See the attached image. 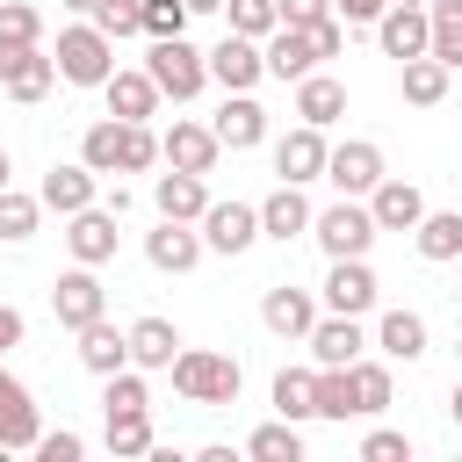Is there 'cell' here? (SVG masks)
<instances>
[{"label": "cell", "instance_id": "cell-15", "mask_svg": "<svg viewBox=\"0 0 462 462\" xmlns=\"http://www.w3.org/2000/svg\"><path fill=\"white\" fill-rule=\"evenodd\" d=\"M325 310H318V296L310 289H296V282H274L267 296H260V325L274 332V339H310V325H318Z\"/></svg>", "mask_w": 462, "mask_h": 462}, {"label": "cell", "instance_id": "cell-49", "mask_svg": "<svg viewBox=\"0 0 462 462\" xmlns=\"http://www.w3.org/2000/svg\"><path fill=\"white\" fill-rule=\"evenodd\" d=\"M22 332H29V325H22V310H14V303H0V354H14V346H22Z\"/></svg>", "mask_w": 462, "mask_h": 462}, {"label": "cell", "instance_id": "cell-54", "mask_svg": "<svg viewBox=\"0 0 462 462\" xmlns=\"http://www.w3.org/2000/svg\"><path fill=\"white\" fill-rule=\"evenodd\" d=\"M455 354H462V339H455Z\"/></svg>", "mask_w": 462, "mask_h": 462}, {"label": "cell", "instance_id": "cell-19", "mask_svg": "<svg viewBox=\"0 0 462 462\" xmlns=\"http://www.w3.org/2000/svg\"><path fill=\"white\" fill-rule=\"evenodd\" d=\"M43 209H58V217H72V209H87V202H101V173L87 166V159H58L51 173H43Z\"/></svg>", "mask_w": 462, "mask_h": 462}, {"label": "cell", "instance_id": "cell-25", "mask_svg": "<svg viewBox=\"0 0 462 462\" xmlns=\"http://www.w3.org/2000/svg\"><path fill=\"white\" fill-rule=\"evenodd\" d=\"M339 116H346V79H332V72H303V79H296V123L332 130Z\"/></svg>", "mask_w": 462, "mask_h": 462}, {"label": "cell", "instance_id": "cell-46", "mask_svg": "<svg viewBox=\"0 0 462 462\" xmlns=\"http://www.w3.org/2000/svg\"><path fill=\"white\" fill-rule=\"evenodd\" d=\"M36 455H43V462H79V455H87V440L58 426V433H43V440H36Z\"/></svg>", "mask_w": 462, "mask_h": 462}, {"label": "cell", "instance_id": "cell-38", "mask_svg": "<svg viewBox=\"0 0 462 462\" xmlns=\"http://www.w3.org/2000/svg\"><path fill=\"white\" fill-rule=\"evenodd\" d=\"M36 224H43V195L0 188V238H7V245H22V238H36Z\"/></svg>", "mask_w": 462, "mask_h": 462}, {"label": "cell", "instance_id": "cell-39", "mask_svg": "<svg viewBox=\"0 0 462 462\" xmlns=\"http://www.w3.org/2000/svg\"><path fill=\"white\" fill-rule=\"evenodd\" d=\"M426 14H433V58L462 72V0H426Z\"/></svg>", "mask_w": 462, "mask_h": 462}, {"label": "cell", "instance_id": "cell-24", "mask_svg": "<svg viewBox=\"0 0 462 462\" xmlns=\"http://www.w3.org/2000/svg\"><path fill=\"white\" fill-rule=\"evenodd\" d=\"M310 217H318V209H310V195H303L296 180H282V188L260 202V238L289 245V238H303V231H310Z\"/></svg>", "mask_w": 462, "mask_h": 462}, {"label": "cell", "instance_id": "cell-42", "mask_svg": "<svg viewBox=\"0 0 462 462\" xmlns=\"http://www.w3.org/2000/svg\"><path fill=\"white\" fill-rule=\"evenodd\" d=\"M318 419H354V375L346 368H318Z\"/></svg>", "mask_w": 462, "mask_h": 462}, {"label": "cell", "instance_id": "cell-26", "mask_svg": "<svg viewBox=\"0 0 462 462\" xmlns=\"http://www.w3.org/2000/svg\"><path fill=\"white\" fill-rule=\"evenodd\" d=\"M79 159H87L101 180H116V173H123V159H130V123H123V116H101V123H87V137H79Z\"/></svg>", "mask_w": 462, "mask_h": 462}, {"label": "cell", "instance_id": "cell-17", "mask_svg": "<svg viewBox=\"0 0 462 462\" xmlns=\"http://www.w3.org/2000/svg\"><path fill=\"white\" fill-rule=\"evenodd\" d=\"M260 51H267V79H282V87H296L303 72H318V65H325L318 36H310V29H296V22H282V29H274Z\"/></svg>", "mask_w": 462, "mask_h": 462}, {"label": "cell", "instance_id": "cell-41", "mask_svg": "<svg viewBox=\"0 0 462 462\" xmlns=\"http://www.w3.org/2000/svg\"><path fill=\"white\" fill-rule=\"evenodd\" d=\"M87 22H94L101 36H116V43H123V36H144V0H101Z\"/></svg>", "mask_w": 462, "mask_h": 462}, {"label": "cell", "instance_id": "cell-44", "mask_svg": "<svg viewBox=\"0 0 462 462\" xmlns=\"http://www.w3.org/2000/svg\"><path fill=\"white\" fill-rule=\"evenodd\" d=\"M188 0H144V36L159 43V36H188Z\"/></svg>", "mask_w": 462, "mask_h": 462}, {"label": "cell", "instance_id": "cell-45", "mask_svg": "<svg viewBox=\"0 0 462 462\" xmlns=\"http://www.w3.org/2000/svg\"><path fill=\"white\" fill-rule=\"evenodd\" d=\"M361 462H411V440L390 433V426H375V433L361 440Z\"/></svg>", "mask_w": 462, "mask_h": 462}, {"label": "cell", "instance_id": "cell-20", "mask_svg": "<svg viewBox=\"0 0 462 462\" xmlns=\"http://www.w3.org/2000/svg\"><path fill=\"white\" fill-rule=\"evenodd\" d=\"M202 253H209V245H202V224H173V217H159V231H144V260H152L159 274H188Z\"/></svg>", "mask_w": 462, "mask_h": 462}, {"label": "cell", "instance_id": "cell-48", "mask_svg": "<svg viewBox=\"0 0 462 462\" xmlns=\"http://www.w3.org/2000/svg\"><path fill=\"white\" fill-rule=\"evenodd\" d=\"M383 7H390V0H332V14H339L346 29H368V22L383 14Z\"/></svg>", "mask_w": 462, "mask_h": 462}, {"label": "cell", "instance_id": "cell-2", "mask_svg": "<svg viewBox=\"0 0 462 462\" xmlns=\"http://www.w3.org/2000/svg\"><path fill=\"white\" fill-rule=\"evenodd\" d=\"M166 375L188 404H238V383H245V368L231 354H209V346H180Z\"/></svg>", "mask_w": 462, "mask_h": 462}, {"label": "cell", "instance_id": "cell-9", "mask_svg": "<svg viewBox=\"0 0 462 462\" xmlns=\"http://www.w3.org/2000/svg\"><path fill=\"white\" fill-rule=\"evenodd\" d=\"M375 43H383V58H426L433 51V14L426 7H411V0H390L383 14H375Z\"/></svg>", "mask_w": 462, "mask_h": 462}, {"label": "cell", "instance_id": "cell-5", "mask_svg": "<svg viewBox=\"0 0 462 462\" xmlns=\"http://www.w3.org/2000/svg\"><path fill=\"white\" fill-rule=\"evenodd\" d=\"M51 318L65 325V332H79V325H94V318H108V289H101V267H65L58 282H51Z\"/></svg>", "mask_w": 462, "mask_h": 462}, {"label": "cell", "instance_id": "cell-13", "mask_svg": "<svg viewBox=\"0 0 462 462\" xmlns=\"http://www.w3.org/2000/svg\"><path fill=\"white\" fill-rule=\"evenodd\" d=\"M325 159H332V144H325V130H318V123H296L289 137H274V173H282V180H296V188L325 180Z\"/></svg>", "mask_w": 462, "mask_h": 462}, {"label": "cell", "instance_id": "cell-53", "mask_svg": "<svg viewBox=\"0 0 462 462\" xmlns=\"http://www.w3.org/2000/svg\"><path fill=\"white\" fill-rule=\"evenodd\" d=\"M188 7H195V14H224V0H188Z\"/></svg>", "mask_w": 462, "mask_h": 462}, {"label": "cell", "instance_id": "cell-33", "mask_svg": "<svg viewBox=\"0 0 462 462\" xmlns=\"http://www.w3.org/2000/svg\"><path fill=\"white\" fill-rule=\"evenodd\" d=\"M346 375H354V419H383L390 411V361H368L361 354Z\"/></svg>", "mask_w": 462, "mask_h": 462}, {"label": "cell", "instance_id": "cell-36", "mask_svg": "<svg viewBox=\"0 0 462 462\" xmlns=\"http://www.w3.org/2000/svg\"><path fill=\"white\" fill-rule=\"evenodd\" d=\"M245 455H253V462H303V433H296V419H267V426H253Z\"/></svg>", "mask_w": 462, "mask_h": 462}, {"label": "cell", "instance_id": "cell-52", "mask_svg": "<svg viewBox=\"0 0 462 462\" xmlns=\"http://www.w3.org/2000/svg\"><path fill=\"white\" fill-rule=\"evenodd\" d=\"M58 7H72V14H94V7H101V0H58Z\"/></svg>", "mask_w": 462, "mask_h": 462}, {"label": "cell", "instance_id": "cell-34", "mask_svg": "<svg viewBox=\"0 0 462 462\" xmlns=\"http://www.w3.org/2000/svg\"><path fill=\"white\" fill-rule=\"evenodd\" d=\"M274 411L296 419V426L318 419V368H282V375H274Z\"/></svg>", "mask_w": 462, "mask_h": 462}, {"label": "cell", "instance_id": "cell-4", "mask_svg": "<svg viewBox=\"0 0 462 462\" xmlns=\"http://www.w3.org/2000/svg\"><path fill=\"white\" fill-rule=\"evenodd\" d=\"M144 72L159 79L166 101H195V94L209 87V51H195L188 36H159V43L144 51Z\"/></svg>", "mask_w": 462, "mask_h": 462}, {"label": "cell", "instance_id": "cell-22", "mask_svg": "<svg viewBox=\"0 0 462 462\" xmlns=\"http://www.w3.org/2000/svg\"><path fill=\"white\" fill-rule=\"evenodd\" d=\"M209 130H217L224 152H253V144H267V108L253 94H224V108H217Z\"/></svg>", "mask_w": 462, "mask_h": 462}, {"label": "cell", "instance_id": "cell-28", "mask_svg": "<svg viewBox=\"0 0 462 462\" xmlns=\"http://www.w3.org/2000/svg\"><path fill=\"white\" fill-rule=\"evenodd\" d=\"M79 368H87V375H116V368H130V325H123V332H116L108 318L79 325Z\"/></svg>", "mask_w": 462, "mask_h": 462}, {"label": "cell", "instance_id": "cell-6", "mask_svg": "<svg viewBox=\"0 0 462 462\" xmlns=\"http://www.w3.org/2000/svg\"><path fill=\"white\" fill-rule=\"evenodd\" d=\"M209 79H217L224 94H253V87L267 79V51H260V36L224 29V43H209Z\"/></svg>", "mask_w": 462, "mask_h": 462}, {"label": "cell", "instance_id": "cell-16", "mask_svg": "<svg viewBox=\"0 0 462 462\" xmlns=\"http://www.w3.org/2000/svg\"><path fill=\"white\" fill-rule=\"evenodd\" d=\"M303 346H310V361H318V368H354V361H361V346H375V339L361 332V318L325 310V318L310 325V339H303Z\"/></svg>", "mask_w": 462, "mask_h": 462}, {"label": "cell", "instance_id": "cell-21", "mask_svg": "<svg viewBox=\"0 0 462 462\" xmlns=\"http://www.w3.org/2000/svg\"><path fill=\"white\" fill-rule=\"evenodd\" d=\"M36 440H43L36 397H29V383H14V375L0 368V448H7V455H22V448H36Z\"/></svg>", "mask_w": 462, "mask_h": 462}, {"label": "cell", "instance_id": "cell-3", "mask_svg": "<svg viewBox=\"0 0 462 462\" xmlns=\"http://www.w3.org/2000/svg\"><path fill=\"white\" fill-rule=\"evenodd\" d=\"M58 79L65 87H108V72H116V36H101L94 22H72V29H58Z\"/></svg>", "mask_w": 462, "mask_h": 462}, {"label": "cell", "instance_id": "cell-1", "mask_svg": "<svg viewBox=\"0 0 462 462\" xmlns=\"http://www.w3.org/2000/svg\"><path fill=\"white\" fill-rule=\"evenodd\" d=\"M310 238L325 245V260H368V245L383 238V224H375L368 195H339V202H325L310 217Z\"/></svg>", "mask_w": 462, "mask_h": 462}, {"label": "cell", "instance_id": "cell-56", "mask_svg": "<svg viewBox=\"0 0 462 462\" xmlns=\"http://www.w3.org/2000/svg\"><path fill=\"white\" fill-rule=\"evenodd\" d=\"M455 296H462V289H455Z\"/></svg>", "mask_w": 462, "mask_h": 462}, {"label": "cell", "instance_id": "cell-18", "mask_svg": "<svg viewBox=\"0 0 462 462\" xmlns=\"http://www.w3.org/2000/svg\"><path fill=\"white\" fill-rule=\"evenodd\" d=\"M101 101H108V116H123V123H152L166 94H159V79H152L144 65H116L108 87H101Z\"/></svg>", "mask_w": 462, "mask_h": 462}, {"label": "cell", "instance_id": "cell-40", "mask_svg": "<svg viewBox=\"0 0 462 462\" xmlns=\"http://www.w3.org/2000/svg\"><path fill=\"white\" fill-rule=\"evenodd\" d=\"M224 22H231L238 36H260V43H267V36L282 29V7H274V0H224Z\"/></svg>", "mask_w": 462, "mask_h": 462}, {"label": "cell", "instance_id": "cell-8", "mask_svg": "<svg viewBox=\"0 0 462 462\" xmlns=\"http://www.w3.org/2000/svg\"><path fill=\"white\" fill-rule=\"evenodd\" d=\"M58 87V58L43 43H0V94L14 101H43Z\"/></svg>", "mask_w": 462, "mask_h": 462}, {"label": "cell", "instance_id": "cell-32", "mask_svg": "<svg viewBox=\"0 0 462 462\" xmlns=\"http://www.w3.org/2000/svg\"><path fill=\"white\" fill-rule=\"evenodd\" d=\"M173 354H180V332H173V318H137L130 325V361L152 375V368H173Z\"/></svg>", "mask_w": 462, "mask_h": 462}, {"label": "cell", "instance_id": "cell-23", "mask_svg": "<svg viewBox=\"0 0 462 462\" xmlns=\"http://www.w3.org/2000/svg\"><path fill=\"white\" fill-rule=\"evenodd\" d=\"M152 202H159V217H173V224H202V209H209V180L166 166V173L152 180Z\"/></svg>", "mask_w": 462, "mask_h": 462}, {"label": "cell", "instance_id": "cell-12", "mask_svg": "<svg viewBox=\"0 0 462 462\" xmlns=\"http://www.w3.org/2000/svg\"><path fill=\"white\" fill-rule=\"evenodd\" d=\"M202 245L224 253V260L253 253L260 245V202H209L202 209Z\"/></svg>", "mask_w": 462, "mask_h": 462}, {"label": "cell", "instance_id": "cell-14", "mask_svg": "<svg viewBox=\"0 0 462 462\" xmlns=\"http://www.w3.org/2000/svg\"><path fill=\"white\" fill-rule=\"evenodd\" d=\"M325 310H346V318H368L375 310V296H383V282H375V267L368 260H332L325 267Z\"/></svg>", "mask_w": 462, "mask_h": 462}, {"label": "cell", "instance_id": "cell-43", "mask_svg": "<svg viewBox=\"0 0 462 462\" xmlns=\"http://www.w3.org/2000/svg\"><path fill=\"white\" fill-rule=\"evenodd\" d=\"M0 43H43V14L29 0H0Z\"/></svg>", "mask_w": 462, "mask_h": 462}, {"label": "cell", "instance_id": "cell-55", "mask_svg": "<svg viewBox=\"0 0 462 462\" xmlns=\"http://www.w3.org/2000/svg\"><path fill=\"white\" fill-rule=\"evenodd\" d=\"M411 7H426V0H411Z\"/></svg>", "mask_w": 462, "mask_h": 462}, {"label": "cell", "instance_id": "cell-7", "mask_svg": "<svg viewBox=\"0 0 462 462\" xmlns=\"http://www.w3.org/2000/svg\"><path fill=\"white\" fill-rule=\"evenodd\" d=\"M116 224H123V217H116L108 202L72 209V217H65V253H72L79 267H108V260H116V238H123Z\"/></svg>", "mask_w": 462, "mask_h": 462}, {"label": "cell", "instance_id": "cell-37", "mask_svg": "<svg viewBox=\"0 0 462 462\" xmlns=\"http://www.w3.org/2000/svg\"><path fill=\"white\" fill-rule=\"evenodd\" d=\"M101 411H152V383H144L137 361L116 368V375H101Z\"/></svg>", "mask_w": 462, "mask_h": 462}, {"label": "cell", "instance_id": "cell-51", "mask_svg": "<svg viewBox=\"0 0 462 462\" xmlns=\"http://www.w3.org/2000/svg\"><path fill=\"white\" fill-rule=\"evenodd\" d=\"M0 188H14V159H7V144H0Z\"/></svg>", "mask_w": 462, "mask_h": 462}, {"label": "cell", "instance_id": "cell-50", "mask_svg": "<svg viewBox=\"0 0 462 462\" xmlns=\"http://www.w3.org/2000/svg\"><path fill=\"white\" fill-rule=\"evenodd\" d=\"M448 419L462 426V375H455V390H448Z\"/></svg>", "mask_w": 462, "mask_h": 462}, {"label": "cell", "instance_id": "cell-10", "mask_svg": "<svg viewBox=\"0 0 462 462\" xmlns=\"http://www.w3.org/2000/svg\"><path fill=\"white\" fill-rule=\"evenodd\" d=\"M159 159H166V166H180V173H217L224 144H217V130H209V123H195V116H173V123L159 130Z\"/></svg>", "mask_w": 462, "mask_h": 462}, {"label": "cell", "instance_id": "cell-29", "mask_svg": "<svg viewBox=\"0 0 462 462\" xmlns=\"http://www.w3.org/2000/svg\"><path fill=\"white\" fill-rule=\"evenodd\" d=\"M411 245H419V260H433V267L462 260V209H426V217L411 224Z\"/></svg>", "mask_w": 462, "mask_h": 462}, {"label": "cell", "instance_id": "cell-47", "mask_svg": "<svg viewBox=\"0 0 462 462\" xmlns=\"http://www.w3.org/2000/svg\"><path fill=\"white\" fill-rule=\"evenodd\" d=\"M274 7H282V22H296V29H310V22L332 14V0H274Z\"/></svg>", "mask_w": 462, "mask_h": 462}, {"label": "cell", "instance_id": "cell-31", "mask_svg": "<svg viewBox=\"0 0 462 462\" xmlns=\"http://www.w3.org/2000/svg\"><path fill=\"white\" fill-rule=\"evenodd\" d=\"M375 346H383V361H419L426 354V318L419 310H383L375 318Z\"/></svg>", "mask_w": 462, "mask_h": 462}, {"label": "cell", "instance_id": "cell-27", "mask_svg": "<svg viewBox=\"0 0 462 462\" xmlns=\"http://www.w3.org/2000/svg\"><path fill=\"white\" fill-rule=\"evenodd\" d=\"M368 209H375V224H383V231H411V224L426 217V195H419L404 173H383V180H375V195H368Z\"/></svg>", "mask_w": 462, "mask_h": 462}, {"label": "cell", "instance_id": "cell-35", "mask_svg": "<svg viewBox=\"0 0 462 462\" xmlns=\"http://www.w3.org/2000/svg\"><path fill=\"white\" fill-rule=\"evenodd\" d=\"M152 448H159L152 411H108V455H116V462H137V455H152Z\"/></svg>", "mask_w": 462, "mask_h": 462}, {"label": "cell", "instance_id": "cell-30", "mask_svg": "<svg viewBox=\"0 0 462 462\" xmlns=\"http://www.w3.org/2000/svg\"><path fill=\"white\" fill-rule=\"evenodd\" d=\"M448 79H455V65H440L433 51L397 65V87H404V101H411V108H440V101H448Z\"/></svg>", "mask_w": 462, "mask_h": 462}, {"label": "cell", "instance_id": "cell-11", "mask_svg": "<svg viewBox=\"0 0 462 462\" xmlns=\"http://www.w3.org/2000/svg\"><path fill=\"white\" fill-rule=\"evenodd\" d=\"M383 173H390V166H383V144H375V137H339L332 159H325V180H332L339 195H375Z\"/></svg>", "mask_w": 462, "mask_h": 462}]
</instances>
